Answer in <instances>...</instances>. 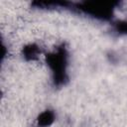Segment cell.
<instances>
[{"label":"cell","mask_w":127,"mask_h":127,"mask_svg":"<svg viewBox=\"0 0 127 127\" xmlns=\"http://www.w3.org/2000/svg\"><path fill=\"white\" fill-rule=\"evenodd\" d=\"M120 4L118 1H84V2H71L69 11L84 14L86 16L110 21L113 17L114 9Z\"/></svg>","instance_id":"2"},{"label":"cell","mask_w":127,"mask_h":127,"mask_svg":"<svg viewBox=\"0 0 127 127\" xmlns=\"http://www.w3.org/2000/svg\"><path fill=\"white\" fill-rule=\"evenodd\" d=\"M112 30L117 35H127V20H119L112 23Z\"/></svg>","instance_id":"5"},{"label":"cell","mask_w":127,"mask_h":127,"mask_svg":"<svg viewBox=\"0 0 127 127\" xmlns=\"http://www.w3.org/2000/svg\"><path fill=\"white\" fill-rule=\"evenodd\" d=\"M46 62L52 71V79L54 86H64L68 82V52L65 44L63 43L59 45L54 52L47 54Z\"/></svg>","instance_id":"1"},{"label":"cell","mask_w":127,"mask_h":127,"mask_svg":"<svg viewBox=\"0 0 127 127\" xmlns=\"http://www.w3.org/2000/svg\"><path fill=\"white\" fill-rule=\"evenodd\" d=\"M56 120V113L52 109H46L40 113L36 119L37 127H50L54 124Z\"/></svg>","instance_id":"4"},{"label":"cell","mask_w":127,"mask_h":127,"mask_svg":"<svg viewBox=\"0 0 127 127\" xmlns=\"http://www.w3.org/2000/svg\"><path fill=\"white\" fill-rule=\"evenodd\" d=\"M42 53L41 47L35 43L28 44L23 47L22 49V56L25 61L27 62H34L37 61Z\"/></svg>","instance_id":"3"}]
</instances>
